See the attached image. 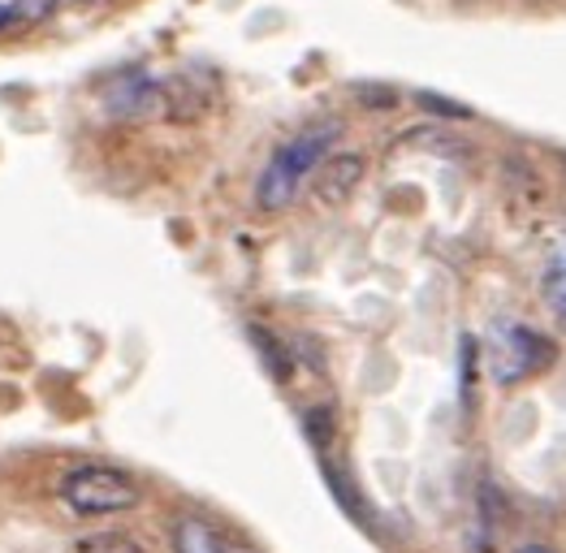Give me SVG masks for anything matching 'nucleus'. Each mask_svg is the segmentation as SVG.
<instances>
[{
  "label": "nucleus",
  "instance_id": "obj_8",
  "mask_svg": "<svg viewBox=\"0 0 566 553\" xmlns=\"http://www.w3.org/2000/svg\"><path fill=\"white\" fill-rule=\"evenodd\" d=\"M203 104H208V95H203V87H199L195 79H174V83H165V117L190 122V117L203 113Z\"/></svg>",
  "mask_w": 566,
  "mask_h": 553
},
{
  "label": "nucleus",
  "instance_id": "obj_5",
  "mask_svg": "<svg viewBox=\"0 0 566 553\" xmlns=\"http://www.w3.org/2000/svg\"><path fill=\"white\" fill-rule=\"evenodd\" d=\"M104 104L113 117H165V83L135 74L104 95Z\"/></svg>",
  "mask_w": 566,
  "mask_h": 553
},
{
  "label": "nucleus",
  "instance_id": "obj_1",
  "mask_svg": "<svg viewBox=\"0 0 566 553\" xmlns=\"http://www.w3.org/2000/svg\"><path fill=\"white\" fill-rule=\"evenodd\" d=\"M337 135H342L337 122H321V126L294 135L285 147H277V156L264 165V174H260V182H255V204H260L264 212H282V208H290L294 195H298V186H303V178L316 174L321 160L333 152Z\"/></svg>",
  "mask_w": 566,
  "mask_h": 553
},
{
  "label": "nucleus",
  "instance_id": "obj_4",
  "mask_svg": "<svg viewBox=\"0 0 566 553\" xmlns=\"http://www.w3.org/2000/svg\"><path fill=\"white\" fill-rule=\"evenodd\" d=\"M364 156L359 152H337V156H325L321 160V169L312 174V190H316V199L321 204H329V208H337V204H346L350 195H355V186L364 182Z\"/></svg>",
  "mask_w": 566,
  "mask_h": 553
},
{
  "label": "nucleus",
  "instance_id": "obj_2",
  "mask_svg": "<svg viewBox=\"0 0 566 553\" xmlns=\"http://www.w3.org/2000/svg\"><path fill=\"white\" fill-rule=\"evenodd\" d=\"M558 359L554 342L520 321H493L484 333V364L497 385H520Z\"/></svg>",
  "mask_w": 566,
  "mask_h": 553
},
{
  "label": "nucleus",
  "instance_id": "obj_9",
  "mask_svg": "<svg viewBox=\"0 0 566 553\" xmlns=\"http://www.w3.org/2000/svg\"><path fill=\"white\" fill-rule=\"evenodd\" d=\"M247 333H251V342H255V351H260L264 368L273 372L277 380H290V368H294V359H290V351H285L282 342H277V337H273L269 328H260V324H251Z\"/></svg>",
  "mask_w": 566,
  "mask_h": 553
},
{
  "label": "nucleus",
  "instance_id": "obj_16",
  "mask_svg": "<svg viewBox=\"0 0 566 553\" xmlns=\"http://www.w3.org/2000/svg\"><path fill=\"white\" fill-rule=\"evenodd\" d=\"M9 22H13V13H9V4H0V31H4Z\"/></svg>",
  "mask_w": 566,
  "mask_h": 553
},
{
  "label": "nucleus",
  "instance_id": "obj_3",
  "mask_svg": "<svg viewBox=\"0 0 566 553\" xmlns=\"http://www.w3.org/2000/svg\"><path fill=\"white\" fill-rule=\"evenodd\" d=\"M61 498L74 514H122L139 507V484L117 467H78L65 476Z\"/></svg>",
  "mask_w": 566,
  "mask_h": 553
},
{
  "label": "nucleus",
  "instance_id": "obj_13",
  "mask_svg": "<svg viewBox=\"0 0 566 553\" xmlns=\"http://www.w3.org/2000/svg\"><path fill=\"white\" fill-rule=\"evenodd\" d=\"M83 553H143L130 536H117V532H108V536H95L83 545Z\"/></svg>",
  "mask_w": 566,
  "mask_h": 553
},
{
  "label": "nucleus",
  "instance_id": "obj_11",
  "mask_svg": "<svg viewBox=\"0 0 566 553\" xmlns=\"http://www.w3.org/2000/svg\"><path fill=\"white\" fill-rule=\"evenodd\" d=\"M303 432L312 437V446L325 455L329 450V441H333V432H337V419H333L329 407H312V411L303 415Z\"/></svg>",
  "mask_w": 566,
  "mask_h": 553
},
{
  "label": "nucleus",
  "instance_id": "obj_17",
  "mask_svg": "<svg viewBox=\"0 0 566 553\" xmlns=\"http://www.w3.org/2000/svg\"><path fill=\"white\" fill-rule=\"evenodd\" d=\"M221 553H255V550H247V545H226Z\"/></svg>",
  "mask_w": 566,
  "mask_h": 553
},
{
  "label": "nucleus",
  "instance_id": "obj_6",
  "mask_svg": "<svg viewBox=\"0 0 566 553\" xmlns=\"http://www.w3.org/2000/svg\"><path fill=\"white\" fill-rule=\"evenodd\" d=\"M169 541H174V553H221L226 550L221 532H217L208 519H199V514H178Z\"/></svg>",
  "mask_w": 566,
  "mask_h": 553
},
{
  "label": "nucleus",
  "instance_id": "obj_7",
  "mask_svg": "<svg viewBox=\"0 0 566 553\" xmlns=\"http://www.w3.org/2000/svg\"><path fill=\"white\" fill-rule=\"evenodd\" d=\"M321 467H325V480H329V493L337 498V507L346 510V514H350L359 528H373V523H377V519H373V507L364 502V493L355 489V480H350L342 467H333L329 459L321 462Z\"/></svg>",
  "mask_w": 566,
  "mask_h": 553
},
{
  "label": "nucleus",
  "instance_id": "obj_15",
  "mask_svg": "<svg viewBox=\"0 0 566 553\" xmlns=\"http://www.w3.org/2000/svg\"><path fill=\"white\" fill-rule=\"evenodd\" d=\"M515 553H554V550H549V545H520Z\"/></svg>",
  "mask_w": 566,
  "mask_h": 553
},
{
  "label": "nucleus",
  "instance_id": "obj_18",
  "mask_svg": "<svg viewBox=\"0 0 566 553\" xmlns=\"http://www.w3.org/2000/svg\"><path fill=\"white\" fill-rule=\"evenodd\" d=\"M558 321H563V328H566V316H558Z\"/></svg>",
  "mask_w": 566,
  "mask_h": 553
},
{
  "label": "nucleus",
  "instance_id": "obj_12",
  "mask_svg": "<svg viewBox=\"0 0 566 553\" xmlns=\"http://www.w3.org/2000/svg\"><path fill=\"white\" fill-rule=\"evenodd\" d=\"M52 9H56V0H9L13 22H27V27H35V22L52 18Z\"/></svg>",
  "mask_w": 566,
  "mask_h": 553
},
{
  "label": "nucleus",
  "instance_id": "obj_10",
  "mask_svg": "<svg viewBox=\"0 0 566 553\" xmlns=\"http://www.w3.org/2000/svg\"><path fill=\"white\" fill-rule=\"evenodd\" d=\"M541 294H545V303L554 307V316H566V255H558V260L545 269Z\"/></svg>",
  "mask_w": 566,
  "mask_h": 553
},
{
  "label": "nucleus",
  "instance_id": "obj_14",
  "mask_svg": "<svg viewBox=\"0 0 566 553\" xmlns=\"http://www.w3.org/2000/svg\"><path fill=\"white\" fill-rule=\"evenodd\" d=\"M420 104H428L432 113H446V117H472L463 104H450V100H437V95H420Z\"/></svg>",
  "mask_w": 566,
  "mask_h": 553
}]
</instances>
